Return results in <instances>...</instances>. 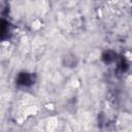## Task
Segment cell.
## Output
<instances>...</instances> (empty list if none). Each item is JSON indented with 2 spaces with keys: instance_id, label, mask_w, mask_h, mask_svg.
Returning a JSON list of instances; mask_svg holds the SVG:
<instances>
[{
  "instance_id": "1",
  "label": "cell",
  "mask_w": 132,
  "mask_h": 132,
  "mask_svg": "<svg viewBox=\"0 0 132 132\" xmlns=\"http://www.w3.org/2000/svg\"><path fill=\"white\" fill-rule=\"evenodd\" d=\"M16 82L22 87H29L32 84H34V76L31 73H27V72L20 73L16 78Z\"/></svg>"
},
{
  "instance_id": "2",
  "label": "cell",
  "mask_w": 132,
  "mask_h": 132,
  "mask_svg": "<svg viewBox=\"0 0 132 132\" xmlns=\"http://www.w3.org/2000/svg\"><path fill=\"white\" fill-rule=\"evenodd\" d=\"M10 32L9 23L5 21L4 19L0 18V40H3L8 37V34Z\"/></svg>"
}]
</instances>
